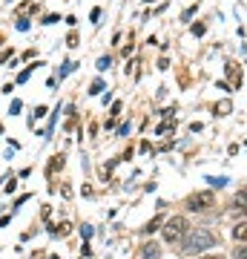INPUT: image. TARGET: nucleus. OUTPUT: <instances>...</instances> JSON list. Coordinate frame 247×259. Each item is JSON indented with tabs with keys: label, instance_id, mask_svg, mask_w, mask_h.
<instances>
[{
	"label": "nucleus",
	"instance_id": "nucleus-1",
	"mask_svg": "<svg viewBox=\"0 0 247 259\" xmlns=\"http://www.w3.org/2000/svg\"><path fill=\"white\" fill-rule=\"evenodd\" d=\"M216 245V236H213L207 228H192V231H187V236L181 239V248L184 253H199V250H207Z\"/></svg>",
	"mask_w": 247,
	"mask_h": 259
},
{
	"label": "nucleus",
	"instance_id": "nucleus-2",
	"mask_svg": "<svg viewBox=\"0 0 247 259\" xmlns=\"http://www.w3.org/2000/svg\"><path fill=\"white\" fill-rule=\"evenodd\" d=\"M187 219L184 216H170L164 222V239L170 242V245H175V242H181L184 236H187Z\"/></svg>",
	"mask_w": 247,
	"mask_h": 259
},
{
	"label": "nucleus",
	"instance_id": "nucleus-3",
	"mask_svg": "<svg viewBox=\"0 0 247 259\" xmlns=\"http://www.w3.org/2000/svg\"><path fill=\"white\" fill-rule=\"evenodd\" d=\"M210 204H216V196H213L210 190L195 193V196H190V199H187V207H190V210H207Z\"/></svg>",
	"mask_w": 247,
	"mask_h": 259
},
{
	"label": "nucleus",
	"instance_id": "nucleus-4",
	"mask_svg": "<svg viewBox=\"0 0 247 259\" xmlns=\"http://www.w3.org/2000/svg\"><path fill=\"white\" fill-rule=\"evenodd\" d=\"M224 72H227V78H230V87L238 90V87H241V66H238L236 61H227V64H224Z\"/></svg>",
	"mask_w": 247,
	"mask_h": 259
},
{
	"label": "nucleus",
	"instance_id": "nucleus-5",
	"mask_svg": "<svg viewBox=\"0 0 247 259\" xmlns=\"http://www.w3.org/2000/svg\"><path fill=\"white\" fill-rule=\"evenodd\" d=\"M244 210L247 213V187H241L236 193V202H233V213H241Z\"/></svg>",
	"mask_w": 247,
	"mask_h": 259
},
{
	"label": "nucleus",
	"instance_id": "nucleus-6",
	"mask_svg": "<svg viewBox=\"0 0 247 259\" xmlns=\"http://www.w3.org/2000/svg\"><path fill=\"white\" fill-rule=\"evenodd\" d=\"M158 253H161V250H158L156 242H150V245H144V248H141V256H144V259H158Z\"/></svg>",
	"mask_w": 247,
	"mask_h": 259
},
{
	"label": "nucleus",
	"instance_id": "nucleus-7",
	"mask_svg": "<svg viewBox=\"0 0 247 259\" xmlns=\"http://www.w3.org/2000/svg\"><path fill=\"white\" fill-rule=\"evenodd\" d=\"M233 236H236L238 242H244V245H247V222H238L236 228H233Z\"/></svg>",
	"mask_w": 247,
	"mask_h": 259
},
{
	"label": "nucleus",
	"instance_id": "nucleus-8",
	"mask_svg": "<svg viewBox=\"0 0 247 259\" xmlns=\"http://www.w3.org/2000/svg\"><path fill=\"white\" fill-rule=\"evenodd\" d=\"M161 222H164V219H161V216H156V219H150V222H146L141 231H144V233H156L158 228H161Z\"/></svg>",
	"mask_w": 247,
	"mask_h": 259
},
{
	"label": "nucleus",
	"instance_id": "nucleus-9",
	"mask_svg": "<svg viewBox=\"0 0 247 259\" xmlns=\"http://www.w3.org/2000/svg\"><path fill=\"white\" fill-rule=\"evenodd\" d=\"M230 110H233V104H230L227 98H224V101H219V104H216V115H219V118H221V115H230Z\"/></svg>",
	"mask_w": 247,
	"mask_h": 259
},
{
	"label": "nucleus",
	"instance_id": "nucleus-10",
	"mask_svg": "<svg viewBox=\"0 0 247 259\" xmlns=\"http://www.w3.org/2000/svg\"><path fill=\"white\" fill-rule=\"evenodd\" d=\"M173 130H175V121H173V118H167L164 124H158L156 133H158V136H167V133H173Z\"/></svg>",
	"mask_w": 247,
	"mask_h": 259
},
{
	"label": "nucleus",
	"instance_id": "nucleus-11",
	"mask_svg": "<svg viewBox=\"0 0 247 259\" xmlns=\"http://www.w3.org/2000/svg\"><path fill=\"white\" fill-rule=\"evenodd\" d=\"M35 9H37V3H35V0H26V3H20V6H18L20 15H29V12H35Z\"/></svg>",
	"mask_w": 247,
	"mask_h": 259
},
{
	"label": "nucleus",
	"instance_id": "nucleus-12",
	"mask_svg": "<svg viewBox=\"0 0 247 259\" xmlns=\"http://www.w3.org/2000/svg\"><path fill=\"white\" fill-rule=\"evenodd\" d=\"M207 182H210L213 187H224V185H227V179H224V176H210Z\"/></svg>",
	"mask_w": 247,
	"mask_h": 259
},
{
	"label": "nucleus",
	"instance_id": "nucleus-13",
	"mask_svg": "<svg viewBox=\"0 0 247 259\" xmlns=\"http://www.w3.org/2000/svg\"><path fill=\"white\" fill-rule=\"evenodd\" d=\"M58 167H64V158H61V156H55L52 161H49V173H55Z\"/></svg>",
	"mask_w": 247,
	"mask_h": 259
},
{
	"label": "nucleus",
	"instance_id": "nucleus-14",
	"mask_svg": "<svg viewBox=\"0 0 247 259\" xmlns=\"http://www.w3.org/2000/svg\"><path fill=\"white\" fill-rule=\"evenodd\" d=\"M233 256H236V259H247V245H238V248L233 250Z\"/></svg>",
	"mask_w": 247,
	"mask_h": 259
},
{
	"label": "nucleus",
	"instance_id": "nucleus-15",
	"mask_svg": "<svg viewBox=\"0 0 247 259\" xmlns=\"http://www.w3.org/2000/svg\"><path fill=\"white\" fill-rule=\"evenodd\" d=\"M110 66H112V58H110V55L98 61V69H101V72H104V69H110Z\"/></svg>",
	"mask_w": 247,
	"mask_h": 259
},
{
	"label": "nucleus",
	"instance_id": "nucleus-16",
	"mask_svg": "<svg viewBox=\"0 0 247 259\" xmlns=\"http://www.w3.org/2000/svg\"><path fill=\"white\" fill-rule=\"evenodd\" d=\"M32 69H35V66H26V69H23V72L18 75V83H23V81H26L29 75H32Z\"/></svg>",
	"mask_w": 247,
	"mask_h": 259
},
{
	"label": "nucleus",
	"instance_id": "nucleus-17",
	"mask_svg": "<svg viewBox=\"0 0 247 259\" xmlns=\"http://www.w3.org/2000/svg\"><path fill=\"white\" fill-rule=\"evenodd\" d=\"M204 32H207V26H204V23H195V26H192V35H195V37L204 35Z\"/></svg>",
	"mask_w": 247,
	"mask_h": 259
},
{
	"label": "nucleus",
	"instance_id": "nucleus-18",
	"mask_svg": "<svg viewBox=\"0 0 247 259\" xmlns=\"http://www.w3.org/2000/svg\"><path fill=\"white\" fill-rule=\"evenodd\" d=\"M195 12H199V6H190V9H187V12H184V15H181V20H190L192 15H195Z\"/></svg>",
	"mask_w": 247,
	"mask_h": 259
},
{
	"label": "nucleus",
	"instance_id": "nucleus-19",
	"mask_svg": "<svg viewBox=\"0 0 247 259\" xmlns=\"http://www.w3.org/2000/svg\"><path fill=\"white\" fill-rule=\"evenodd\" d=\"M101 90H104V81H95V83H92V90H89V93H92V95H98Z\"/></svg>",
	"mask_w": 247,
	"mask_h": 259
},
{
	"label": "nucleus",
	"instance_id": "nucleus-20",
	"mask_svg": "<svg viewBox=\"0 0 247 259\" xmlns=\"http://www.w3.org/2000/svg\"><path fill=\"white\" fill-rule=\"evenodd\" d=\"M72 69H75V64H72V61H69V64H64V69H61V78H64V75H69Z\"/></svg>",
	"mask_w": 247,
	"mask_h": 259
},
{
	"label": "nucleus",
	"instance_id": "nucleus-21",
	"mask_svg": "<svg viewBox=\"0 0 247 259\" xmlns=\"http://www.w3.org/2000/svg\"><path fill=\"white\" fill-rule=\"evenodd\" d=\"M118 115H121V101H115L112 104V118H118Z\"/></svg>",
	"mask_w": 247,
	"mask_h": 259
},
{
	"label": "nucleus",
	"instance_id": "nucleus-22",
	"mask_svg": "<svg viewBox=\"0 0 247 259\" xmlns=\"http://www.w3.org/2000/svg\"><path fill=\"white\" fill-rule=\"evenodd\" d=\"M81 233H83V239H89V236H92V228H89V225H83Z\"/></svg>",
	"mask_w": 247,
	"mask_h": 259
},
{
	"label": "nucleus",
	"instance_id": "nucleus-23",
	"mask_svg": "<svg viewBox=\"0 0 247 259\" xmlns=\"http://www.w3.org/2000/svg\"><path fill=\"white\" fill-rule=\"evenodd\" d=\"M9 55H12V49H3V52H0V64H3V61H6Z\"/></svg>",
	"mask_w": 247,
	"mask_h": 259
},
{
	"label": "nucleus",
	"instance_id": "nucleus-24",
	"mask_svg": "<svg viewBox=\"0 0 247 259\" xmlns=\"http://www.w3.org/2000/svg\"><path fill=\"white\" fill-rule=\"evenodd\" d=\"M199 259H221V256H199Z\"/></svg>",
	"mask_w": 247,
	"mask_h": 259
},
{
	"label": "nucleus",
	"instance_id": "nucleus-25",
	"mask_svg": "<svg viewBox=\"0 0 247 259\" xmlns=\"http://www.w3.org/2000/svg\"><path fill=\"white\" fill-rule=\"evenodd\" d=\"M52 259H61V256H52Z\"/></svg>",
	"mask_w": 247,
	"mask_h": 259
},
{
	"label": "nucleus",
	"instance_id": "nucleus-26",
	"mask_svg": "<svg viewBox=\"0 0 247 259\" xmlns=\"http://www.w3.org/2000/svg\"><path fill=\"white\" fill-rule=\"evenodd\" d=\"M146 3H153V0H146Z\"/></svg>",
	"mask_w": 247,
	"mask_h": 259
}]
</instances>
